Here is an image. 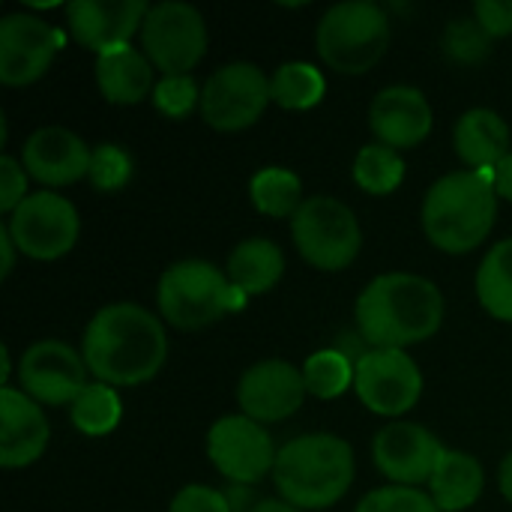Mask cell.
Wrapping results in <instances>:
<instances>
[{"mask_svg": "<svg viewBox=\"0 0 512 512\" xmlns=\"http://www.w3.org/2000/svg\"><path fill=\"white\" fill-rule=\"evenodd\" d=\"M0 279H6L15 267V258H18V246L12 240V234L6 231V225H0Z\"/></svg>", "mask_w": 512, "mask_h": 512, "instance_id": "obj_39", "label": "cell"}, {"mask_svg": "<svg viewBox=\"0 0 512 512\" xmlns=\"http://www.w3.org/2000/svg\"><path fill=\"white\" fill-rule=\"evenodd\" d=\"M492 42L495 39L486 33V27L474 15L471 18H453L444 27V36H441L444 57L450 63H459V66H477V63H483L492 54Z\"/></svg>", "mask_w": 512, "mask_h": 512, "instance_id": "obj_31", "label": "cell"}, {"mask_svg": "<svg viewBox=\"0 0 512 512\" xmlns=\"http://www.w3.org/2000/svg\"><path fill=\"white\" fill-rule=\"evenodd\" d=\"M147 12L144 0H72L63 6L66 30L96 57L129 45L135 33L141 36Z\"/></svg>", "mask_w": 512, "mask_h": 512, "instance_id": "obj_17", "label": "cell"}, {"mask_svg": "<svg viewBox=\"0 0 512 512\" xmlns=\"http://www.w3.org/2000/svg\"><path fill=\"white\" fill-rule=\"evenodd\" d=\"M477 300L492 318L512 324V237L486 252L477 270Z\"/></svg>", "mask_w": 512, "mask_h": 512, "instance_id": "obj_25", "label": "cell"}, {"mask_svg": "<svg viewBox=\"0 0 512 512\" xmlns=\"http://www.w3.org/2000/svg\"><path fill=\"white\" fill-rule=\"evenodd\" d=\"M96 87L111 105H138L153 96V63L144 51L123 45L96 57Z\"/></svg>", "mask_w": 512, "mask_h": 512, "instance_id": "obj_22", "label": "cell"}, {"mask_svg": "<svg viewBox=\"0 0 512 512\" xmlns=\"http://www.w3.org/2000/svg\"><path fill=\"white\" fill-rule=\"evenodd\" d=\"M291 237L306 264L324 273L348 270L363 249V228L354 210L330 195H312L291 219Z\"/></svg>", "mask_w": 512, "mask_h": 512, "instance_id": "obj_7", "label": "cell"}, {"mask_svg": "<svg viewBox=\"0 0 512 512\" xmlns=\"http://www.w3.org/2000/svg\"><path fill=\"white\" fill-rule=\"evenodd\" d=\"M63 33L30 12H9L0 18V81L6 87H27L39 81L57 51L63 48Z\"/></svg>", "mask_w": 512, "mask_h": 512, "instance_id": "obj_14", "label": "cell"}, {"mask_svg": "<svg viewBox=\"0 0 512 512\" xmlns=\"http://www.w3.org/2000/svg\"><path fill=\"white\" fill-rule=\"evenodd\" d=\"M486 489V471L480 459L462 450H444L432 480L429 495L441 512H462L474 507Z\"/></svg>", "mask_w": 512, "mask_h": 512, "instance_id": "obj_23", "label": "cell"}, {"mask_svg": "<svg viewBox=\"0 0 512 512\" xmlns=\"http://www.w3.org/2000/svg\"><path fill=\"white\" fill-rule=\"evenodd\" d=\"M225 498H228V507L231 512H252L255 510V498H252V486H231L228 492H225Z\"/></svg>", "mask_w": 512, "mask_h": 512, "instance_id": "obj_40", "label": "cell"}, {"mask_svg": "<svg viewBox=\"0 0 512 512\" xmlns=\"http://www.w3.org/2000/svg\"><path fill=\"white\" fill-rule=\"evenodd\" d=\"M81 357L90 375L108 387H141L153 381L168 360V333L162 318L138 303L102 306L84 336Z\"/></svg>", "mask_w": 512, "mask_h": 512, "instance_id": "obj_1", "label": "cell"}, {"mask_svg": "<svg viewBox=\"0 0 512 512\" xmlns=\"http://www.w3.org/2000/svg\"><path fill=\"white\" fill-rule=\"evenodd\" d=\"M6 231L12 234L21 255L33 261H57L78 243L81 219L69 198L60 192H30L6 219Z\"/></svg>", "mask_w": 512, "mask_h": 512, "instance_id": "obj_10", "label": "cell"}, {"mask_svg": "<svg viewBox=\"0 0 512 512\" xmlns=\"http://www.w3.org/2000/svg\"><path fill=\"white\" fill-rule=\"evenodd\" d=\"M405 180V159L384 144H366L354 159V183L369 195H390Z\"/></svg>", "mask_w": 512, "mask_h": 512, "instance_id": "obj_29", "label": "cell"}, {"mask_svg": "<svg viewBox=\"0 0 512 512\" xmlns=\"http://www.w3.org/2000/svg\"><path fill=\"white\" fill-rule=\"evenodd\" d=\"M498 489H501V495L512 504V453L501 462V468H498Z\"/></svg>", "mask_w": 512, "mask_h": 512, "instance_id": "obj_41", "label": "cell"}, {"mask_svg": "<svg viewBox=\"0 0 512 512\" xmlns=\"http://www.w3.org/2000/svg\"><path fill=\"white\" fill-rule=\"evenodd\" d=\"M87 372L90 369L81 351L60 339H42L33 342L18 360V390L39 405L63 408L84 393V387L90 384Z\"/></svg>", "mask_w": 512, "mask_h": 512, "instance_id": "obj_13", "label": "cell"}, {"mask_svg": "<svg viewBox=\"0 0 512 512\" xmlns=\"http://www.w3.org/2000/svg\"><path fill=\"white\" fill-rule=\"evenodd\" d=\"M354 512H441L432 495L411 486H381L372 489Z\"/></svg>", "mask_w": 512, "mask_h": 512, "instance_id": "obj_34", "label": "cell"}, {"mask_svg": "<svg viewBox=\"0 0 512 512\" xmlns=\"http://www.w3.org/2000/svg\"><path fill=\"white\" fill-rule=\"evenodd\" d=\"M453 147L468 171H492L510 153V126L492 108H471L456 120Z\"/></svg>", "mask_w": 512, "mask_h": 512, "instance_id": "obj_21", "label": "cell"}, {"mask_svg": "<svg viewBox=\"0 0 512 512\" xmlns=\"http://www.w3.org/2000/svg\"><path fill=\"white\" fill-rule=\"evenodd\" d=\"M249 198L258 213L270 219H294L303 207V183L294 171L270 165L249 180Z\"/></svg>", "mask_w": 512, "mask_h": 512, "instance_id": "obj_26", "label": "cell"}, {"mask_svg": "<svg viewBox=\"0 0 512 512\" xmlns=\"http://www.w3.org/2000/svg\"><path fill=\"white\" fill-rule=\"evenodd\" d=\"M132 168H135L132 156L120 144L105 141V144H99L93 150L87 180H90V186L96 192H117V189H123L132 180Z\"/></svg>", "mask_w": 512, "mask_h": 512, "instance_id": "obj_32", "label": "cell"}, {"mask_svg": "<svg viewBox=\"0 0 512 512\" xmlns=\"http://www.w3.org/2000/svg\"><path fill=\"white\" fill-rule=\"evenodd\" d=\"M141 48L153 69L165 75H189L207 54V21L192 3H156L144 18Z\"/></svg>", "mask_w": 512, "mask_h": 512, "instance_id": "obj_8", "label": "cell"}, {"mask_svg": "<svg viewBox=\"0 0 512 512\" xmlns=\"http://www.w3.org/2000/svg\"><path fill=\"white\" fill-rule=\"evenodd\" d=\"M498 192L492 171H453L435 180L423 198L420 222L426 240L447 255H468L495 228Z\"/></svg>", "mask_w": 512, "mask_h": 512, "instance_id": "obj_3", "label": "cell"}, {"mask_svg": "<svg viewBox=\"0 0 512 512\" xmlns=\"http://www.w3.org/2000/svg\"><path fill=\"white\" fill-rule=\"evenodd\" d=\"M354 393L378 417H402L423 396V372L408 351L372 348L354 366Z\"/></svg>", "mask_w": 512, "mask_h": 512, "instance_id": "obj_12", "label": "cell"}, {"mask_svg": "<svg viewBox=\"0 0 512 512\" xmlns=\"http://www.w3.org/2000/svg\"><path fill=\"white\" fill-rule=\"evenodd\" d=\"M306 396H309V390L303 381V369H297L279 357L258 360L237 381L240 411L261 426L282 423V420L294 417L303 408Z\"/></svg>", "mask_w": 512, "mask_h": 512, "instance_id": "obj_15", "label": "cell"}, {"mask_svg": "<svg viewBox=\"0 0 512 512\" xmlns=\"http://www.w3.org/2000/svg\"><path fill=\"white\" fill-rule=\"evenodd\" d=\"M0 366H3V387H12L9 378H12V357H9V348L3 345L0 348Z\"/></svg>", "mask_w": 512, "mask_h": 512, "instance_id": "obj_43", "label": "cell"}, {"mask_svg": "<svg viewBox=\"0 0 512 512\" xmlns=\"http://www.w3.org/2000/svg\"><path fill=\"white\" fill-rule=\"evenodd\" d=\"M441 324L444 294L417 273L375 276L357 297V330L369 348L405 351L432 339Z\"/></svg>", "mask_w": 512, "mask_h": 512, "instance_id": "obj_2", "label": "cell"}, {"mask_svg": "<svg viewBox=\"0 0 512 512\" xmlns=\"http://www.w3.org/2000/svg\"><path fill=\"white\" fill-rule=\"evenodd\" d=\"M474 18L486 27L492 39L512 36V0H477Z\"/></svg>", "mask_w": 512, "mask_h": 512, "instance_id": "obj_37", "label": "cell"}, {"mask_svg": "<svg viewBox=\"0 0 512 512\" xmlns=\"http://www.w3.org/2000/svg\"><path fill=\"white\" fill-rule=\"evenodd\" d=\"M354 447L330 432L291 438L279 447L273 483L279 501L303 512H318L339 504L354 483Z\"/></svg>", "mask_w": 512, "mask_h": 512, "instance_id": "obj_4", "label": "cell"}, {"mask_svg": "<svg viewBox=\"0 0 512 512\" xmlns=\"http://www.w3.org/2000/svg\"><path fill=\"white\" fill-rule=\"evenodd\" d=\"M390 45V18L375 0H345L330 6L315 27L321 60L339 75L372 72Z\"/></svg>", "mask_w": 512, "mask_h": 512, "instance_id": "obj_6", "label": "cell"}, {"mask_svg": "<svg viewBox=\"0 0 512 512\" xmlns=\"http://www.w3.org/2000/svg\"><path fill=\"white\" fill-rule=\"evenodd\" d=\"M492 183H495L498 198H504V201L512 204V150L492 168Z\"/></svg>", "mask_w": 512, "mask_h": 512, "instance_id": "obj_38", "label": "cell"}, {"mask_svg": "<svg viewBox=\"0 0 512 512\" xmlns=\"http://www.w3.org/2000/svg\"><path fill=\"white\" fill-rule=\"evenodd\" d=\"M51 441L45 408L15 387L0 390V465L6 471L33 465Z\"/></svg>", "mask_w": 512, "mask_h": 512, "instance_id": "obj_20", "label": "cell"}, {"mask_svg": "<svg viewBox=\"0 0 512 512\" xmlns=\"http://www.w3.org/2000/svg\"><path fill=\"white\" fill-rule=\"evenodd\" d=\"M168 512H231V507H228L225 492L192 483L174 495V501L168 504Z\"/></svg>", "mask_w": 512, "mask_h": 512, "instance_id": "obj_36", "label": "cell"}, {"mask_svg": "<svg viewBox=\"0 0 512 512\" xmlns=\"http://www.w3.org/2000/svg\"><path fill=\"white\" fill-rule=\"evenodd\" d=\"M27 171L21 165V159L3 153L0 156V210L9 216L30 192H27Z\"/></svg>", "mask_w": 512, "mask_h": 512, "instance_id": "obj_35", "label": "cell"}, {"mask_svg": "<svg viewBox=\"0 0 512 512\" xmlns=\"http://www.w3.org/2000/svg\"><path fill=\"white\" fill-rule=\"evenodd\" d=\"M93 150L81 135L66 126H42L21 147L24 171L45 189L78 183L90 174Z\"/></svg>", "mask_w": 512, "mask_h": 512, "instance_id": "obj_19", "label": "cell"}, {"mask_svg": "<svg viewBox=\"0 0 512 512\" xmlns=\"http://www.w3.org/2000/svg\"><path fill=\"white\" fill-rule=\"evenodd\" d=\"M435 111L420 87L393 84L378 90L369 105V126L378 144L393 150H411L432 132Z\"/></svg>", "mask_w": 512, "mask_h": 512, "instance_id": "obj_18", "label": "cell"}, {"mask_svg": "<svg viewBox=\"0 0 512 512\" xmlns=\"http://www.w3.org/2000/svg\"><path fill=\"white\" fill-rule=\"evenodd\" d=\"M444 450L447 447L429 429L405 420L384 426L372 441L375 468L390 480V486H411V489L432 480Z\"/></svg>", "mask_w": 512, "mask_h": 512, "instance_id": "obj_16", "label": "cell"}, {"mask_svg": "<svg viewBox=\"0 0 512 512\" xmlns=\"http://www.w3.org/2000/svg\"><path fill=\"white\" fill-rule=\"evenodd\" d=\"M303 381L315 399H339L348 387H354V363L336 348L315 351L303 363Z\"/></svg>", "mask_w": 512, "mask_h": 512, "instance_id": "obj_30", "label": "cell"}, {"mask_svg": "<svg viewBox=\"0 0 512 512\" xmlns=\"http://www.w3.org/2000/svg\"><path fill=\"white\" fill-rule=\"evenodd\" d=\"M246 300L249 297L231 285L225 270L201 258L171 264L156 288L159 315L177 330H204L225 315L240 312Z\"/></svg>", "mask_w": 512, "mask_h": 512, "instance_id": "obj_5", "label": "cell"}, {"mask_svg": "<svg viewBox=\"0 0 512 512\" xmlns=\"http://www.w3.org/2000/svg\"><path fill=\"white\" fill-rule=\"evenodd\" d=\"M150 99L159 114H165L171 120H183L186 114H192L195 105H201V90L192 75H162V81H156Z\"/></svg>", "mask_w": 512, "mask_h": 512, "instance_id": "obj_33", "label": "cell"}, {"mask_svg": "<svg viewBox=\"0 0 512 512\" xmlns=\"http://www.w3.org/2000/svg\"><path fill=\"white\" fill-rule=\"evenodd\" d=\"M276 456L270 432L246 414H228L207 432V459L231 486H255L273 474Z\"/></svg>", "mask_w": 512, "mask_h": 512, "instance_id": "obj_11", "label": "cell"}, {"mask_svg": "<svg viewBox=\"0 0 512 512\" xmlns=\"http://www.w3.org/2000/svg\"><path fill=\"white\" fill-rule=\"evenodd\" d=\"M252 512H303V510H297V507H291V504H285V501L267 498V501H258Z\"/></svg>", "mask_w": 512, "mask_h": 512, "instance_id": "obj_42", "label": "cell"}, {"mask_svg": "<svg viewBox=\"0 0 512 512\" xmlns=\"http://www.w3.org/2000/svg\"><path fill=\"white\" fill-rule=\"evenodd\" d=\"M327 93V81L318 66L291 60L270 75V99L288 111H309Z\"/></svg>", "mask_w": 512, "mask_h": 512, "instance_id": "obj_27", "label": "cell"}, {"mask_svg": "<svg viewBox=\"0 0 512 512\" xmlns=\"http://www.w3.org/2000/svg\"><path fill=\"white\" fill-rule=\"evenodd\" d=\"M225 273L237 291H243L246 297H258L273 291L285 276V255L273 240L249 237L231 249Z\"/></svg>", "mask_w": 512, "mask_h": 512, "instance_id": "obj_24", "label": "cell"}, {"mask_svg": "<svg viewBox=\"0 0 512 512\" xmlns=\"http://www.w3.org/2000/svg\"><path fill=\"white\" fill-rule=\"evenodd\" d=\"M270 78L261 66L234 60L219 66L201 87V117L216 132H240L261 120L270 105Z\"/></svg>", "mask_w": 512, "mask_h": 512, "instance_id": "obj_9", "label": "cell"}, {"mask_svg": "<svg viewBox=\"0 0 512 512\" xmlns=\"http://www.w3.org/2000/svg\"><path fill=\"white\" fill-rule=\"evenodd\" d=\"M72 426L87 435V438H105L111 435L120 420H123V402L117 396L114 387L102 384V381H90L84 387V393L72 402L69 408Z\"/></svg>", "mask_w": 512, "mask_h": 512, "instance_id": "obj_28", "label": "cell"}]
</instances>
